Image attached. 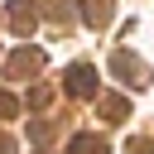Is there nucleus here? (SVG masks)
I'll return each instance as SVG.
<instances>
[{"label":"nucleus","mask_w":154,"mask_h":154,"mask_svg":"<svg viewBox=\"0 0 154 154\" xmlns=\"http://www.w3.org/2000/svg\"><path fill=\"white\" fill-rule=\"evenodd\" d=\"M72 154H106V144L91 140V135H82V140H72Z\"/></svg>","instance_id":"obj_2"},{"label":"nucleus","mask_w":154,"mask_h":154,"mask_svg":"<svg viewBox=\"0 0 154 154\" xmlns=\"http://www.w3.org/2000/svg\"><path fill=\"white\" fill-rule=\"evenodd\" d=\"M67 91H72V96H91V91H96L91 67H72V72H67Z\"/></svg>","instance_id":"obj_1"}]
</instances>
